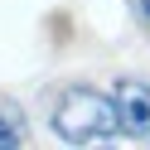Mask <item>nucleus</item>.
<instances>
[{"label":"nucleus","instance_id":"obj_1","mask_svg":"<svg viewBox=\"0 0 150 150\" xmlns=\"http://www.w3.org/2000/svg\"><path fill=\"white\" fill-rule=\"evenodd\" d=\"M53 136L68 145H97L116 136V107L97 87H68L53 107Z\"/></svg>","mask_w":150,"mask_h":150},{"label":"nucleus","instance_id":"obj_2","mask_svg":"<svg viewBox=\"0 0 150 150\" xmlns=\"http://www.w3.org/2000/svg\"><path fill=\"white\" fill-rule=\"evenodd\" d=\"M111 107H116V131H126V136H136V140L150 136V82H140V78H116Z\"/></svg>","mask_w":150,"mask_h":150},{"label":"nucleus","instance_id":"obj_3","mask_svg":"<svg viewBox=\"0 0 150 150\" xmlns=\"http://www.w3.org/2000/svg\"><path fill=\"white\" fill-rule=\"evenodd\" d=\"M10 145H20V126H10L0 116V150H10Z\"/></svg>","mask_w":150,"mask_h":150},{"label":"nucleus","instance_id":"obj_4","mask_svg":"<svg viewBox=\"0 0 150 150\" xmlns=\"http://www.w3.org/2000/svg\"><path fill=\"white\" fill-rule=\"evenodd\" d=\"M136 5H140V10H145V15H150V0H136Z\"/></svg>","mask_w":150,"mask_h":150}]
</instances>
